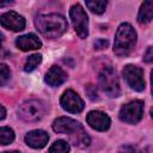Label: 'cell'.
Here are the masks:
<instances>
[{"instance_id":"1","label":"cell","mask_w":153,"mask_h":153,"mask_svg":"<svg viewBox=\"0 0 153 153\" xmlns=\"http://www.w3.org/2000/svg\"><path fill=\"white\" fill-rule=\"evenodd\" d=\"M53 129L56 133L66 134L69 141L78 147H86L90 145V136L85 131L84 127L73 118L59 117L53 123Z\"/></svg>"},{"instance_id":"2","label":"cell","mask_w":153,"mask_h":153,"mask_svg":"<svg viewBox=\"0 0 153 153\" xmlns=\"http://www.w3.org/2000/svg\"><path fill=\"white\" fill-rule=\"evenodd\" d=\"M35 25L37 30L48 38H57L68 29V23L65 17L57 13L37 16L35 19Z\"/></svg>"},{"instance_id":"3","label":"cell","mask_w":153,"mask_h":153,"mask_svg":"<svg viewBox=\"0 0 153 153\" xmlns=\"http://www.w3.org/2000/svg\"><path fill=\"white\" fill-rule=\"evenodd\" d=\"M136 37L137 36L134 27L128 23H122L116 31L114 53L117 56L129 55L136 44Z\"/></svg>"},{"instance_id":"4","label":"cell","mask_w":153,"mask_h":153,"mask_svg":"<svg viewBox=\"0 0 153 153\" xmlns=\"http://www.w3.org/2000/svg\"><path fill=\"white\" fill-rule=\"evenodd\" d=\"M45 114V105L42 100L29 99L22 103L18 109L19 117L25 122H38Z\"/></svg>"},{"instance_id":"5","label":"cell","mask_w":153,"mask_h":153,"mask_svg":"<svg viewBox=\"0 0 153 153\" xmlns=\"http://www.w3.org/2000/svg\"><path fill=\"white\" fill-rule=\"evenodd\" d=\"M98 81H99L100 88L109 97H118L120 96V93H121L120 82H118V78H117V74L114 68L105 67L104 69H102V72L99 73V76H98Z\"/></svg>"},{"instance_id":"6","label":"cell","mask_w":153,"mask_h":153,"mask_svg":"<svg viewBox=\"0 0 153 153\" xmlns=\"http://www.w3.org/2000/svg\"><path fill=\"white\" fill-rule=\"evenodd\" d=\"M69 16L78 36L80 38H86L88 35V18L85 10L79 4H75L71 7Z\"/></svg>"},{"instance_id":"7","label":"cell","mask_w":153,"mask_h":153,"mask_svg":"<svg viewBox=\"0 0 153 153\" xmlns=\"http://www.w3.org/2000/svg\"><path fill=\"white\" fill-rule=\"evenodd\" d=\"M143 115V102L142 100H133L126 105H123L120 110V118L123 122L135 124L137 123Z\"/></svg>"},{"instance_id":"8","label":"cell","mask_w":153,"mask_h":153,"mask_svg":"<svg viewBox=\"0 0 153 153\" xmlns=\"http://www.w3.org/2000/svg\"><path fill=\"white\" fill-rule=\"evenodd\" d=\"M123 76L127 84L135 91H143L145 90V79H143V71L135 66V65H127L123 68Z\"/></svg>"},{"instance_id":"9","label":"cell","mask_w":153,"mask_h":153,"mask_svg":"<svg viewBox=\"0 0 153 153\" xmlns=\"http://www.w3.org/2000/svg\"><path fill=\"white\" fill-rule=\"evenodd\" d=\"M60 104L63 110L72 112V114H78V112L82 111L84 105H85L84 100L79 97V94L72 90H67L62 94V97L60 99Z\"/></svg>"},{"instance_id":"10","label":"cell","mask_w":153,"mask_h":153,"mask_svg":"<svg viewBox=\"0 0 153 153\" xmlns=\"http://www.w3.org/2000/svg\"><path fill=\"white\" fill-rule=\"evenodd\" d=\"M0 24L12 31H22L25 27V19L14 11H8L0 16Z\"/></svg>"},{"instance_id":"11","label":"cell","mask_w":153,"mask_h":153,"mask_svg":"<svg viewBox=\"0 0 153 153\" xmlns=\"http://www.w3.org/2000/svg\"><path fill=\"white\" fill-rule=\"evenodd\" d=\"M86 121L91 128L99 130V131L108 130L111 124L109 116L102 111H90L86 116Z\"/></svg>"},{"instance_id":"12","label":"cell","mask_w":153,"mask_h":153,"mask_svg":"<svg viewBox=\"0 0 153 153\" xmlns=\"http://www.w3.org/2000/svg\"><path fill=\"white\" fill-rule=\"evenodd\" d=\"M49 140V135L41 129H36V130H31L25 135V143L27 146H30L31 148H43Z\"/></svg>"},{"instance_id":"13","label":"cell","mask_w":153,"mask_h":153,"mask_svg":"<svg viewBox=\"0 0 153 153\" xmlns=\"http://www.w3.org/2000/svg\"><path fill=\"white\" fill-rule=\"evenodd\" d=\"M16 45L20 50L27 51V50H33V49L41 48L42 42L35 33H27V35H23V36L18 37L16 41Z\"/></svg>"},{"instance_id":"14","label":"cell","mask_w":153,"mask_h":153,"mask_svg":"<svg viewBox=\"0 0 153 153\" xmlns=\"http://www.w3.org/2000/svg\"><path fill=\"white\" fill-rule=\"evenodd\" d=\"M45 82L53 87L55 86H60L61 84H63L67 80V74L66 72L59 67V66H51L49 68V71L45 74Z\"/></svg>"},{"instance_id":"15","label":"cell","mask_w":153,"mask_h":153,"mask_svg":"<svg viewBox=\"0 0 153 153\" xmlns=\"http://www.w3.org/2000/svg\"><path fill=\"white\" fill-rule=\"evenodd\" d=\"M153 18V2L152 1H145L139 11L137 14V20L141 24H146L149 23Z\"/></svg>"},{"instance_id":"16","label":"cell","mask_w":153,"mask_h":153,"mask_svg":"<svg viewBox=\"0 0 153 153\" xmlns=\"http://www.w3.org/2000/svg\"><path fill=\"white\" fill-rule=\"evenodd\" d=\"M14 140V131L10 127L0 128V145H8Z\"/></svg>"},{"instance_id":"17","label":"cell","mask_w":153,"mask_h":153,"mask_svg":"<svg viewBox=\"0 0 153 153\" xmlns=\"http://www.w3.org/2000/svg\"><path fill=\"white\" fill-rule=\"evenodd\" d=\"M41 62H42V55L41 54H33V55L27 57V60L24 65V71L25 72H32Z\"/></svg>"},{"instance_id":"18","label":"cell","mask_w":153,"mask_h":153,"mask_svg":"<svg viewBox=\"0 0 153 153\" xmlns=\"http://www.w3.org/2000/svg\"><path fill=\"white\" fill-rule=\"evenodd\" d=\"M86 7H88V10H91L93 13L100 14L105 11L106 7V1L104 0H93V1H86Z\"/></svg>"},{"instance_id":"19","label":"cell","mask_w":153,"mask_h":153,"mask_svg":"<svg viewBox=\"0 0 153 153\" xmlns=\"http://www.w3.org/2000/svg\"><path fill=\"white\" fill-rule=\"evenodd\" d=\"M49 153H69V145L65 140H57L50 146Z\"/></svg>"},{"instance_id":"20","label":"cell","mask_w":153,"mask_h":153,"mask_svg":"<svg viewBox=\"0 0 153 153\" xmlns=\"http://www.w3.org/2000/svg\"><path fill=\"white\" fill-rule=\"evenodd\" d=\"M11 76V71L7 65L0 63V86H4Z\"/></svg>"},{"instance_id":"21","label":"cell","mask_w":153,"mask_h":153,"mask_svg":"<svg viewBox=\"0 0 153 153\" xmlns=\"http://www.w3.org/2000/svg\"><path fill=\"white\" fill-rule=\"evenodd\" d=\"M85 91L88 94V98H91V99H97L98 98L97 97V88L93 85H87L85 87Z\"/></svg>"},{"instance_id":"22","label":"cell","mask_w":153,"mask_h":153,"mask_svg":"<svg viewBox=\"0 0 153 153\" xmlns=\"http://www.w3.org/2000/svg\"><path fill=\"white\" fill-rule=\"evenodd\" d=\"M108 41L106 39H103V38H99V39H97L96 42H94V48L96 49H104V48H106L108 47Z\"/></svg>"},{"instance_id":"23","label":"cell","mask_w":153,"mask_h":153,"mask_svg":"<svg viewBox=\"0 0 153 153\" xmlns=\"http://www.w3.org/2000/svg\"><path fill=\"white\" fill-rule=\"evenodd\" d=\"M143 60L146 62H148V63L153 61V48L152 47H148L147 48V50L145 53V56H143Z\"/></svg>"},{"instance_id":"24","label":"cell","mask_w":153,"mask_h":153,"mask_svg":"<svg viewBox=\"0 0 153 153\" xmlns=\"http://www.w3.org/2000/svg\"><path fill=\"white\" fill-rule=\"evenodd\" d=\"M120 153H135V148L133 146L126 145V146H122L120 148Z\"/></svg>"},{"instance_id":"25","label":"cell","mask_w":153,"mask_h":153,"mask_svg":"<svg viewBox=\"0 0 153 153\" xmlns=\"http://www.w3.org/2000/svg\"><path fill=\"white\" fill-rule=\"evenodd\" d=\"M5 117H6V110H5V108L0 104V121L4 120Z\"/></svg>"},{"instance_id":"26","label":"cell","mask_w":153,"mask_h":153,"mask_svg":"<svg viewBox=\"0 0 153 153\" xmlns=\"http://www.w3.org/2000/svg\"><path fill=\"white\" fill-rule=\"evenodd\" d=\"M11 4H13V1H6V2H2V1H0V7H4V6H8V5H11Z\"/></svg>"},{"instance_id":"27","label":"cell","mask_w":153,"mask_h":153,"mask_svg":"<svg viewBox=\"0 0 153 153\" xmlns=\"http://www.w3.org/2000/svg\"><path fill=\"white\" fill-rule=\"evenodd\" d=\"M149 149H151L149 147H146V148H143V149H142L140 153H149Z\"/></svg>"},{"instance_id":"28","label":"cell","mask_w":153,"mask_h":153,"mask_svg":"<svg viewBox=\"0 0 153 153\" xmlns=\"http://www.w3.org/2000/svg\"><path fill=\"white\" fill-rule=\"evenodd\" d=\"M2 42H4V36H2V33L0 32V48H1V45H2Z\"/></svg>"},{"instance_id":"29","label":"cell","mask_w":153,"mask_h":153,"mask_svg":"<svg viewBox=\"0 0 153 153\" xmlns=\"http://www.w3.org/2000/svg\"><path fill=\"white\" fill-rule=\"evenodd\" d=\"M4 153H19V152H17V151H13V152H4Z\"/></svg>"}]
</instances>
